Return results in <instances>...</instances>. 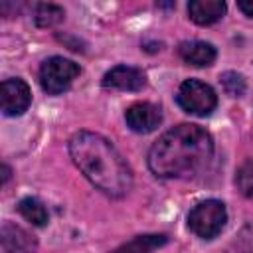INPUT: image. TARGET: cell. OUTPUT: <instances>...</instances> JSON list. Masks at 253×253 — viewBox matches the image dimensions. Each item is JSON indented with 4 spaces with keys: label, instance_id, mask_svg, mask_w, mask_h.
<instances>
[{
    "label": "cell",
    "instance_id": "3957f363",
    "mask_svg": "<svg viewBox=\"0 0 253 253\" xmlns=\"http://www.w3.org/2000/svg\"><path fill=\"white\" fill-rule=\"evenodd\" d=\"M227 221L225 204L219 200H204L198 202L188 213V227L202 239H213Z\"/></svg>",
    "mask_w": 253,
    "mask_h": 253
},
{
    "label": "cell",
    "instance_id": "6da1fadb",
    "mask_svg": "<svg viewBox=\"0 0 253 253\" xmlns=\"http://www.w3.org/2000/svg\"><path fill=\"white\" fill-rule=\"evenodd\" d=\"M211 154V134L200 125L182 123L152 144L148 150V168L158 178H188L200 172Z\"/></svg>",
    "mask_w": 253,
    "mask_h": 253
},
{
    "label": "cell",
    "instance_id": "7c38bea8",
    "mask_svg": "<svg viewBox=\"0 0 253 253\" xmlns=\"http://www.w3.org/2000/svg\"><path fill=\"white\" fill-rule=\"evenodd\" d=\"M166 235L162 233H146V235H136L134 239L126 241L121 245L115 253H152L154 249L162 247L166 243Z\"/></svg>",
    "mask_w": 253,
    "mask_h": 253
},
{
    "label": "cell",
    "instance_id": "52a82bcc",
    "mask_svg": "<svg viewBox=\"0 0 253 253\" xmlns=\"http://www.w3.org/2000/svg\"><path fill=\"white\" fill-rule=\"evenodd\" d=\"M125 121L130 130L146 134V132H152L162 123V109L154 103L140 101V103L130 105L125 111Z\"/></svg>",
    "mask_w": 253,
    "mask_h": 253
},
{
    "label": "cell",
    "instance_id": "ba28073f",
    "mask_svg": "<svg viewBox=\"0 0 253 253\" xmlns=\"http://www.w3.org/2000/svg\"><path fill=\"white\" fill-rule=\"evenodd\" d=\"M103 87L119 89V91H140L146 83L144 73L138 67L130 65H117L103 75Z\"/></svg>",
    "mask_w": 253,
    "mask_h": 253
},
{
    "label": "cell",
    "instance_id": "8fae6325",
    "mask_svg": "<svg viewBox=\"0 0 253 253\" xmlns=\"http://www.w3.org/2000/svg\"><path fill=\"white\" fill-rule=\"evenodd\" d=\"M227 6L221 0H192L188 4V16L198 26H210L223 18Z\"/></svg>",
    "mask_w": 253,
    "mask_h": 253
},
{
    "label": "cell",
    "instance_id": "277c9868",
    "mask_svg": "<svg viewBox=\"0 0 253 253\" xmlns=\"http://www.w3.org/2000/svg\"><path fill=\"white\" fill-rule=\"evenodd\" d=\"M79 73L81 69L75 61L61 55H53L47 57L40 67V85L47 95H59L71 87Z\"/></svg>",
    "mask_w": 253,
    "mask_h": 253
},
{
    "label": "cell",
    "instance_id": "5bb4252c",
    "mask_svg": "<svg viewBox=\"0 0 253 253\" xmlns=\"http://www.w3.org/2000/svg\"><path fill=\"white\" fill-rule=\"evenodd\" d=\"M65 12L57 4H36L34 8V22L40 28H51L57 26L63 20Z\"/></svg>",
    "mask_w": 253,
    "mask_h": 253
},
{
    "label": "cell",
    "instance_id": "4fadbf2b",
    "mask_svg": "<svg viewBox=\"0 0 253 253\" xmlns=\"http://www.w3.org/2000/svg\"><path fill=\"white\" fill-rule=\"evenodd\" d=\"M18 211L26 221H30L32 225H38V227H43L49 221V213H47L45 206L38 198H32V196L22 198L18 202Z\"/></svg>",
    "mask_w": 253,
    "mask_h": 253
},
{
    "label": "cell",
    "instance_id": "9a60e30c",
    "mask_svg": "<svg viewBox=\"0 0 253 253\" xmlns=\"http://www.w3.org/2000/svg\"><path fill=\"white\" fill-rule=\"evenodd\" d=\"M235 184H237V190H239L243 196L253 198V158H247V160L237 168Z\"/></svg>",
    "mask_w": 253,
    "mask_h": 253
},
{
    "label": "cell",
    "instance_id": "9c48e42d",
    "mask_svg": "<svg viewBox=\"0 0 253 253\" xmlns=\"http://www.w3.org/2000/svg\"><path fill=\"white\" fill-rule=\"evenodd\" d=\"M0 243L6 253H34L38 247L36 237L12 221H4L0 227Z\"/></svg>",
    "mask_w": 253,
    "mask_h": 253
},
{
    "label": "cell",
    "instance_id": "30bf717a",
    "mask_svg": "<svg viewBox=\"0 0 253 253\" xmlns=\"http://www.w3.org/2000/svg\"><path fill=\"white\" fill-rule=\"evenodd\" d=\"M178 53L182 57L184 63L188 65H196V67H208L215 61L217 51L211 43L208 42H200V40H192V42H182L178 47Z\"/></svg>",
    "mask_w": 253,
    "mask_h": 253
},
{
    "label": "cell",
    "instance_id": "7a4b0ae2",
    "mask_svg": "<svg viewBox=\"0 0 253 253\" xmlns=\"http://www.w3.org/2000/svg\"><path fill=\"white\" fill-rule=\"evenodd\" d=\"M69 156L83 176L111 198H121L132 188V172L115 144L103 134L79 130L69 140Z\"/></svg>",
    "mask_w": 253,
    "mask_h": 253
},
{
    "label": "cell",
    "instance_id": "e0dca14e",
    "mask_svg": "<svg viewBox=\"0 0 253 253\" xmlns=\"http://www.w3.org/2000/svg\"><path fill=\"white\" fill-rule=\"evenodd\" d=\"M237 8H239L245 16L253 18V0H239V2H237Z\"/></svg>",
    "mask_w": 253,
    "mask_h": 253
},
{
    "label": "cell",
    "instance_id": "ac0fdd59",
    "mask_svg": "<svg viewBox=\"0 0 253 253\" xmlns=\"http://www.w3.org/2000/svg\"><path fill=\"white\" fill-rule=\"evenodd\" d=\"M8 178H10V168H8V164H2V184H6Z\"/></svg>",
    "mask_w": 253,
    "mask_h": 253
},
{
    "label": "cell",
    "instance_id": "8992f818",
    "mask_svg": "<svg viewBox=\"0 0 253 253\" xmlns=\"http://www.w3.org/2000/svg\"><path fill=\"white\" fill-rule=\"evenodd\" d=\"M32 103V91L28 83L20 77L16 79H6L0 85V105L2 113L6 117H18L28 111Z\"/></svg>",
    "mask_w": 253,
    "mask_h": 253
},
{
    "label": "cell",
    "instance_id": "2e32d148",
    "mask_svg": "<svg viewBox=\"0 0 253 253\" xmlns=\"http://www.w3.org/2000/svg\"><path fill=\"white\" fill-rule=\"evenodd\" d=\"M219 83L229 97H241L245 93V79L237 71H225L219 75Z\"/></svg>",
    "mask_w": 253,
    "mask_h": 253
},
{
    "label": "cell",
    "instance_id": "5b68a950",
    "mask_svg": "<svg viewBox=\"0 0 253 253\" xmlns=\"http://www.w3.org/2000/svg\"><path fill=\"white\" fill-rule=\"evenodd\" d=\"M176 101H178V105L186 113L196 115V117H208L217 107V95H215V91L208 83H204L200 79H188V81H184L180 85V89H178Z\"/></svg>",
    "mask_w": 253,
    "mask_h": 253
}]
</instances>
